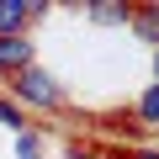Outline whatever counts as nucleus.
<instances>
[{
    "mask_svg": "<svg viewBox=\"0 0 159 159\" xmlns=\"http://www.w3.org/2000/svg\"><path fill=\"white\" fill-rule=\"evenodd\" d=\"M11 96H16V106H37V111H64V90H58V80L43 69V64H32V69H21L16 80H11Z\"/></svg>",
    "mask_w": 159,
    "mask_h": 159,
    "instance_id": "1",
    "label": "nucleus"
},
{
    "mask_svg": "<svg viewBox=\"0 0 159 159\" xmlns=\"http://www.w3.org/2000/svg\"><path fill=\"white\" fill-rule=\"evenodd\" d=\"M32 64H37V43L32 37H0V74H6V80H16Z\"/></svg>",
    "mask_w": 159,
    "mask_h": 159,
    "instance_id": "2",
    "label": "nucleus"
},
{
    "mask_svg": "<svg viewBox=\"0 0 159 159\" xmlns=\"http://www.w3.org/2000/svg\"><path fill=\"white\" fill-rule=\"evenodd\" d=\"M32 27V0H0V37H27Z\"/></svg>",
    "mask_w": 159,
    "mask_h": 159,
    "instance_id": "3",
    "label": "nucleus"
},
{
    "mask_svg": "<svg viewBox=\"0 0 159 159\" xmlns=\"http://www.w3.org/2000/svg\"><path fill=\"white\" fill-rule=\"evenodd\" d=\"M127 21H133V32H138L143 43L159 48V6H138V11H127Z\"/></svg>",
    "mask_w": 159,
    "mask_h": 159,
    "instance_id": "4",
    "label": "nucleus"
},
{
    "mask_svg": "<svg viewBox=\"0 0 159 159\" xmlns=\"http://www.w3.org/2000/svg\"><path fill=\"white\" fill-rule=\"evenodd\" d=\"M138 117H143V122H148V127H154V122H159V85H148V90H143V96H138Z\"/></svg>",
    "mask_w": 159,
    "mask_h": 159,
    "instance_id": "5",
    "label": "nucleus"
},
{
    "mask_svg": "<svg viewBox=\"0 0 159 159\" xmlns=\"http://www.w3.org/2000/svg\"><path fill=\"white\" fill-rule=\"evenodd\" d=\"M0 122H6V127H16V133H21V127H27V111H21V106H16L11 96H0Z\"/></svg>",
    "mask_w": 159,
    "mask_h": 159,
    "instance_id": "6",
    "label": "nucleus"
},
{
    "mask_svg": "<svg viewBox=\"0 0 159 159\" xmlns=\"http://www.w3.org/2000/svg\"><path fill=\"white\" fill-rule=\"evenodd\" d=\"M90 16L101 27H117V21H127V6H90Z\"/></svg>",
    "mask_w": 159,
    "mask_h": 159,
    "instance_id": "7",
    "label": "nucleus"
},
{
    "mask_svg": "<svg viewBox=\"0 0 159 159\" xmlns=\"http://www.w3.org/2000/svg\"><path fill=\"white\" fill-rule=\"evenodd\" d=\"M16 154H21V159H43V143H37V138H27V133H21V138H16Z\"/></svg>",
    "mask_w": 159,
    "mask_h": 159,
    "instance_id": "8",
    "label": "nucleus"
},
{
    "mask_svg": "<svg viewBox=\"0 0 159 159\" xmlns=\"http://www.w3.org/2000/svg\"><path fill=\"white\" fill-rule=\"evenodd\" d=\"M127 159H159V148H133Z\"/></svg>",
    "mask_w": 159,
    "mask_h": 159,
    "instance_id": "9",
    "label": "nucleus"
},
{
    "mask_svg": "<svg viewBox=\"0 0 159 159\" xmlns=\"http://www.w3.org/2000/svg\"><path fill=\"white\" fill-rule=\"evenodd\" d=\"M154 85H159V48H154Z\"/></svg>",
    "mask_w": 159,
    "mask_h": 159,
    "instance_id": "10",
    "label": "nucleus"
}]
</instances>
